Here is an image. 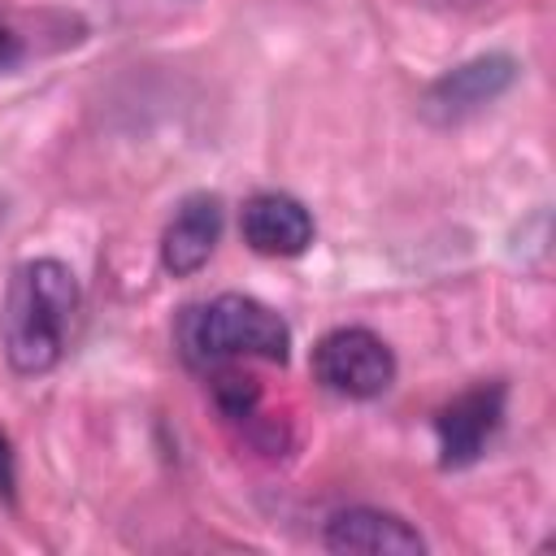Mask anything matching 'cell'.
Returning <instances> with one entry per match:
<instances>
[{
  "instance_id": "6da1fadb",
  "label": "cell",
  "mask_w": 556,
  "mask_h": 556,
  "mask_svg": "<svg viewBox=\"0 0 556 556\" xmlns=\"http://www.w3.org/2000/svg\"><path fill=\"white\" fill-rule=\"evenodd\" d=\"M78 317V278L65 261L39 256L22 261L9 278L0 308L4 356L17 374H48L70 343Z\"/></svg>"
},
{
  "instance_id": "5b68a950",
  "label": "cell",
  "mask_w": 556,
  "mask_h": 556,
  "mask_svg": "<svg viewBox=\"0 0 556 556\" xmlns=\"http://www.w3.org/2000/svg\"><path fill=\"white\" fill-rule=\"evenodd\" d=\"M504 400H508L504 382H478L439 408L434 434H439V465L443 469H469L486 452V443L504 426Z\"/></svg>"
},
{
  "instance_id": "30bf717a",
  "label": "cell",
  "mask_w": 556,
  "mask_h": 556,
  "mask_svg": "<svg viewBox=\"0 0 556 556\" xmlns=\"http://www.w3.org/2000/svg\"><path fill=\"white\" fill-rule=\"evenodd\" d=\"M13 486H17V460H13V443H9V434L0 430V495L13 500Z\"/></svg>"
},
{
  "instance_id": "7a4b0ae2",
  "label": "cell",
  "mask_w": 556,
  "mask_h": 556,
  "mask_svg": "<svg viewBox=\"0 0 556 556\" xmlns=\"http://www.w3.org/2000/svg\"><path fill=\"white\" fill-rule=\"evenodd\" d=\"M174 343H178V356L204 374L243 356L282 365L291 356V326L269 304L226 291L204 304H187L174 326Z\"/></svg>"
},
{
  "instance_id": "ba28073f",
  "label": "cell",
  "mask_w": 556,
  "mask_h": 556,
  "mask_svg": "<svg viewBox=\"0 0 556 556\" xmlns=\"http://www.w3.org/2000/svg\"><path fill=\"white\" fill-rule=\"evenodd\" d=\"M330 552H369V556H421L426 539L395 513L382 508H343L326 521Z\"/></svg>"
},
{
  "instance_id": "9c48e42d",
  "label": "cell",
  "mask_w": 556,
  "mask_h": 556,
  "mask_svg": "<svg viewBox=\"0 0 556 556\" xmlns=\"http://www.w3.org/2000/svg\"><path fill=\"white\" fill-rule=\"evenodd\" d=\"M208 374H213V378H208L213 400H217V408H222L230 421L256 417V408H261V387H256V378H248V374H239V369H230V365H217V369H208Z\"/></svg>"
},
{
  "instance_id": "52a82bcc",
  "label": "cell",
  "mask_w": 556,
  "mask_h": 556,
  "mask_svg": "<svg viewBox=\"0 0 556 556\" xmlns=\"http://www.w3.org/2000/svg\"><path fill=\"white\" fill-rule=\"evenodd\" d=\"M217 239H222V200L208 195V191L187 195L174 208V217H169V226L161 235V265H165V274L191 278L195 269L208 265Z\"/></svg>"
},
{
  "instance_id": "8992f818",
  "label": "cell",
  "mask_w": 556,
  "mask_h": 556,
  "mask_svg": "<svg viewBox=\"0 0 556 556\" xmlns=\"http://www.w3.org/2000/svg\"><path fill=\"white\" fill-rule=\"evenodd\" d=\"M243 243L261 256H300L313 243V213L282 191H256L239 213Z\"/></svg>"
},
{
  "instance_id": "277c9868",
  "label": "cell",
  "mask_w": 556,
  "mask_h": 556,
  "mask_svg": "<svg viewBox=\"0 0 556 556\" xmlns=\"http://www.w3.org/2000/svg\"><path fill=\"white\" fill-rule=\"evenodd\" d=\"M517 83V61L504 52H482L469 56L460 65H452L447 74H439L426 96H421V117L434 126H456L473 113H482L486 104H495L508 87Z\"/></svg>"
},
{
  "instance_id": "3957f363",
  "label": "cell",
  "mask_w": 556,
  "mask_h": 556,
  "mask_svg": "<svg viewBox=\"0 0 556 556\" xmlns=\"http://www.w3.org/2000/svg\"><path fill=\"white\" fill-rule=\"evenodd\" d=\"M313 378L348 400H374L395 382L391 348L365 326H339L313 343Z\"/></svg>"
},
{
  "instance_id": "8fae6325",
  "label": "cell",
  "mask_w": 556,
  "mask_h": 556,
  "mask_svg": "<svg viewBox=\"0 0 556 556\" xmlns=\"http://www.w3.org/2000/svg\"><path fill=\"white\" fill-rule=\"evenodd\" d=\"M22 61V39L0 22V70H9V65H17Z\"/></svg>"
}]
</instances>
